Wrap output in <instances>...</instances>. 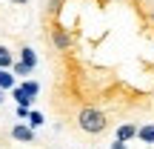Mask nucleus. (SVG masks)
Here are the masks:
<instances>
[{"instance_id":"nucleus-1","label":"nucleus","mask_w":154,"mask_h":149,"mask_svg":"<svg viewBox=\"0 0 154 149\" xmlns=\"http://www.w3.org/2000/svg\"><path fill=\"white\" fill-rule=\"evenodd\" d=\"M74 126L80 129L83 135L97 138V135H106L111 126H114V118H111L106 109H100V106H80L77 115H74Z\"/></svg>"},{"instance_id":"nucleus-2","label":"nucleus","mask_w":154,"mask_h":149,"mask_svg":"<svg viewBox=\"0 0 154 149\" xmlns=\"http://www.w3.org/2000/svg\"><path fill=\"white\" fill-rule=\"evenodd\" d=\"M137 129H140V123H137V121H123L120 126L114 129V138H117V141H123V144H128V141L137 138Z\"/></svg>"},{"instance_id":"nucleus-3","label":"nucleus","mask_w":154,"mask_h":149,"mask_svg":"<svg viewBox=\"0 0 154 149\" xmlns=\"http://www.w3.org/2000/svg\"><path fill=\"white\" fill-rule=\"evenodd\" d=\"M9 135H11L14 141H20V144H34V141H37L34 129H32V126H26V123H14V126L9 129Z\"/></svg>"},{"instance_id":"nucleus-4","label":"nucleus","mask_w":154,"mask_h":149,"mask_svg":"<svg viewBox=\"0 0 154 149\" xmlns=\"http://www.w3.org/2000/svg\"><path fill=\"white\" fill-rule=\"evenodd\" d=\"M137 141L140 144H154V123L151 121H146L143 126L137 129Z\"/></svg>"},{"instance_id":"nucleus-5","label":"nucleus","mask_w":154,"mask_h":149,"mask_svg":"<svg viewBox=\"0 0 154 149\" xmlns=\"http://www.w3.org/2000/svg\"><path fill=\"white\" fill-rule=\"evenodd\" d=\"M20 60L26 63L29 69H37V52L32 46H20Z\"/></svg>"},{"instance_id":"nucleus-6","label":"nucleus","mask_w":154,"mask_h":149,"mask_svg":"<svg viewBox=\"0 0 154 149\" xmlns=\"http://www.w3.org/2000/svg\"><path fill=\"white\" fill-rule=\"evenodd\" d=\"M17 83H14V75H11V69H0V89L3 92H11Z\"/></svg>"},{"instance_id":"nucleus-7","label":"nucleus","mask_w":154,"mask_h":149,"mask_svg":"<svg viewBox=\"0 0 154 149\" xmlns=\"http://www.w3.org/2000/svg\"><path fill=\"white\" fill-rule=\"evenodd\" d=\"M11 98L17 100V106H26V109L34 103V98H29V95L23 92V86H14V89H11Z\"/></svg>"},{"instance_id":"nucleus-8","label":"nucleus","mask_w":154,"mask_h":149,"mask_svg":"<svg viewBox=\"0 0 154 149\" xmlns=\"http://www.w3.org/2000/svg\"><path fill=\"white\" fill-rule=\"evenodd\" d=\"M11 63H14V52L9 46H0V69H11Z\"/></svg>"},{"instance_id":"nucleus-9","label":"nucleus","mask_w":154,"mask_h":149,"mask_svg":"<svg viewBox=\"0 0 154 149\" xmlns=\"http://www.w3.org/2000/svg\"><path fill=\"white\" fill-rule=\"evenodd\" d=\"M20 86H23V92H26L29 98H37V95H40V83H37V80H29V77H26Z\"/></svg>"},{"instance_id":"nucleus-10","label":"nucleus","mask_w":154,"mask_h":149,"mask_svg":"<svg viewBox=\"0 0 154 149\" xmlns=\"http://www.w3.org/2000/svg\"><path fill=\"white\" fill-rule=\"evenodd\" d=\"M32 72H34V69H29L23 60H14V63H11V75H17V77H29Z\"/></svg>"},{"instance_id":"nucleus-11","label":"nucleus","mask_w":154,"mask_h":149,"mask_svg":"<svg viewBox=\"0 0 154 149\" xmlns=\"http://www.w3.org/2000/svg\"><path fill=\"white\" fill-rule=\"evenodd\" d=\"M26 121H29V126H32V129H37V126H43V121H46V118L40 115V112H29V118H26Z\"/></svg>"},{"instance_id":"nucleus-12","label":"nucleus","mask_w":154,"mask_h":149,"mask_svg":"<svg viewBox=\"0 0 154 149\" xmlns=\"http://www.w3.org/2000/svg\"><path fill=\"white\" fill-rule=\"evenodd\" d=\"M29 112H32V109H26V106H17L14 115H17V118H29Z\"/></svg>"},{"instance_id":"nucleus-13","label":"nucleus","mask_w":154,"mask_h":149,"mask_svg":"<svg viewBox=\"0 0 154 149\" xmlns=\"http://www.w3.org/2000/svg\"><path fill=\"white\" fill-rule=\"evenodd\" d=\"M109 149H128V144H123V141L114 138V144H109Z\"/></svg>"},{"instance_id":"nucleus-14","label":"nucleus","mask_w":154,"mask_h":149,"mask_svg":"<svg viewBox=\"0 0 154 149\" xmlns=\"http://www.w3.org/2000/svg\"><path fill=\"white\" fill-rule=\"evenodd\" d=\"M14 6H29V0H11Z\"/></svg>"},{"instance_id":"nucleus-15","label":"nucleus","mask_w":154,"mask_h":149,"mask_svg":"<svg viewBox=\"0 0 154 149\" xmlns=\"http://www.w3.org/2000/svg\"><path fill=\"white\" fill-rule=\"evenodd\" d=\"M3 103H6V92L0 89V106H3Z\"/></svg>"},{"instance_id":"nucleus-16","label":"nucleus","mask_w":154,"mask_h":149,"mask_svg":"<svg viewBox=\"0 0 154 149\" xmlns=\"http://www.w3.org/2000/svg\"><path fill=\"white\" fill-rule=\"evenodd\" d=\"M151 100H154V92H151Z\"/></svg>"}]
</instances>
